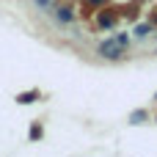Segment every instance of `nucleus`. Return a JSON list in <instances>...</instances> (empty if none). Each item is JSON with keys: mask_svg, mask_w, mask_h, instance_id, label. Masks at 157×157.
Masks as SVG:
<instances>
[{"mask_svg": "<svg viewBox=\"0 0 157 157\" xmlns=\"http://www.w3.org/2000/svg\"><path fill=\"white\" fill-rule=\"evenodd\" d=\"M121 44H124V39H110V41H102L99 44V52L105 55V58H119V50H121Z\"/></svg>", "mask_w": 157, "mask_h": 157, "instance_id": "1", "label": "nucleus"}]
</instances>
